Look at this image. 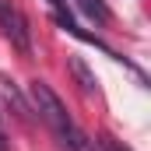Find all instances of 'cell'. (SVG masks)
I'll return each mask as SVG.
<instances>
[{"instance_id":"9c48e42d","label":"cell","mask_w":151,"mask_h":151,"mask_svg":"<svg viewBox=\"0 0 151 151\" xmlns=\"http://www.w3.org/2000/svg\"><path fill=\"white\" fill-rule=\"evenodd\" d=\"M0 127H4V109H0Z\"/></svg>"},{"instance_id":"8992f818","label":"cell","mask_w":151,"mask_h":151,"mask_svg":"<svg viewBox=\"0 0 151 151\" xmlns=\"http://www.w3.org/2000/svg\"><path fill=\"white\" fill-rule=\"evenodd\" d=\"M77 7H81V11L95 21V25H106V21L113 18V14H109V7H106L102 0H77Z\"/></svg>"},{"instance_id":"7a4b0ae2","label":"cell","mask_w":151,"mask_h":151,"mask_svg":"<svg viewBox=\"0 0 151 151\" xmlns=\"http://www.w3.org/2000/svg\"><path fill=\"white\" fill-rule=\"evenodd\" d=\"M0 28H4V35L11 39L21 53H32V28H28V18H25L11 0H0Z\"/></svg>"},{"instance_id":"3957f363","label":"cell","mask_w":151,"mask_h":151,"mask_svg":"<svg viewBox=\"0 0 151 151\" xmlns=\"http://www.w3.org/2000/svg\"><path fill=\"white\" fill-rule=\"evenodd\" d=\"M60 137L67 141V148H70V151H99V144H95V141H91L77 123H67V127L60 130Z\"/></svg>"},{"instance_id":"52a82bcc","label":"cell","mask_w":151,"mask_h":151,"mask_svg":"<svg viewBox=\"0 0 151 151\" xmlns=\"http://www.w3.org/2000/svg\"><path fill=\"white\" fill-rule=\"evenodd\" d=\"M99 151H130V148H123L116 137H109V134H102L99 137Z\"/></svg>"},{"instance_id":"5b68a950","label":"cell","mask_w":151,"mask_h":151,"mask_svg":"<svg viewBox=\"0 0 151 151\" xmlns=\"http://www.w3.org/2000/svg\"><path fill=\"white\" fill-rule=\"evenodd\" d=\"M0 91H4V99L14 106V113L21 116V119H32V109H28V102L21 99V91L14 88V81H7V77H0Z\"/></svg>"},{"instance_id":"6da1fadb","label":"cell","mask_w":151,"mask_h":151,"mask_svg":"<svg viewBox=\"0 0 151 151\" xmlns=\"http://www.w3.org/2000/svg\"><path fill=\"white\" fill-rule=\"evenodd\" d=\"M28 95H32V106H35V113L60 134L67 123H70V116H67V109H63V102L53 95V88L46 84V81H32L28 84Z\"/></svg>"},{"instance_id":"ba28073f","label":"cell","mask_w":151,"mask_h":151,"mask_svg":"<svg viewBox=\"0 0 151 151\" xmlns=\"http://www.w3.org/2000/svg\"><path fill=\"white\" fill-rule=\"evenodd\" d=\"M0 151H11V148H7V137H4V130H0Z\"/></svg>"},{"instance_id":"277c9868","label":"cell","mask_w":151,"mask_h":151,"mask_svg":"<svg viewBox=\"0 0 151 151\" xmlns=\"http://www.w3.org/2000/svg\"><path fill=\"white\" fill-rule=\"evenodd\" d=\"M70 74H74V81L81 84V91H95L99 88V77H95V70L81 60V56H70Z\"/></svg>"}]
</instances>
